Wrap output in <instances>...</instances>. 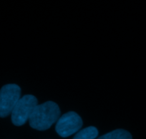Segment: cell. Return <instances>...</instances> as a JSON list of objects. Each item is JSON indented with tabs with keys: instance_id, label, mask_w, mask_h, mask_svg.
Masks as SVG:
<instances>
[{
	"instance_id": "cell-1",
	"label": "cell",
	"mask_w": 146,
	"mask_h": 139,
	"mask_svg": "<svg viewBox=\"0 0 146 139\" xmlns=\"http://www.w3.org/2000/svg\"><path fill=\"white\" fill-rule=\"evenodd\" d=\"M60 117V109L53 101L37 105L29 117V125L34 129L45 130L50 128Z\"/></svg>"
},
{
	"instance_id": "cell-2",
	"label": "cell",
	"mask_w": 146,
	"mask_h": 139,
	"mask_svg": "<svg viewBox=\"0 0 146 139\" xmlns=\"http://www.w3.org/2000/svg\"><path fill=\"white\" fill-rule=\"evenodd\" d=\"M37 105V99L32 95H25L20 98L11 113L13 124L17 126L25 124Z\"/></svg>"
},
{
	"instance_id": "cell-3",
	"label": "cell",
	"mask_w": 146,
	"mask_h": 139,
	"mask_svg": "<svg viewBox=\"0 0 146 139\" xmlns=\"http://www.w3.org/2000/svg\"><path fill=\"white\" fill-rule=\"evenodd\" d=\"M21 88L17 84H7L0 90V117L5 118L12 113L20 99Z\"/></svg>"
},
{
	"instance_id": "cell-4",
	"label": "cell",
	"mask_w": 146,
	"mask_h": 139,
	"mask_svg": "<svg viewBox=\"0 0 146 139\" xmlns=\"http://www.w3.org/2000/svg\"><path fill=\"white\" fill-rule=\"evenodd\" d=\"M82 126V120L80 116L74 111L63 114L57 121L56 132L61 137L66 138L79 131Z\"/></svg>"
},
{
	"instance_id": "cell-5",
	"label": "cell",
	"mask_w": 146,
	"mask_h": 139,
	"mask_svg": "<svg viewBox=\"0 0 146 139\" xmlns=\"http://www.w3.org/2000/svg\"><path fill=\"white\" fill-rule=\"evenodd\" d=\"M98 139H133L132 135L124 129H117L106 133Z\"/></svg>"
},
{
	"instance_id": "cell-6",
	"label": "cell",
	"mask_w": 146,
	"mask_h": 139,
	"mask_svg": "<svg viewBox=\"0 0 146 139\" xmlns=\"http://www.w3.org/2000/svg\"><path fill=\"white\" fill-rule=\"evenodd\" d=\"M98 136V129L94 126H89L80 130L73 139H95Z\"/></svg>"
}]
</instances>
